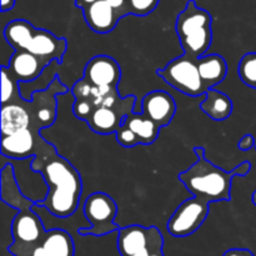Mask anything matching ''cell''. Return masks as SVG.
Returning a JSON list of instances; mask_svg holds the SVG:
<instances>
[{
  "instance_id": "6da1fadb",
  "label": "cell",
  "mask_w": 256,
  "mask_h": 256,
  "mask_svg": "<svg viewBox=\"0 0 256 256\" xmlns=\"http://www.w3.org/2000/svg\"><path fill=\"white\" fill-rule=\"evenodd\" d=\"M32 166L42 172L49 188L45 200L38 205L62 219L74 215L79 208L82 190L79 172L46 142L34 156Z\"/></svg>"
},
{
  "instance_id": "7a4b0ae2",
  "label": "cell",
  "mask_w": 256,
  "mask_h": 256,
  "mask_svg": "<svg viewBox=\"0 0 256 256\" xmlns=\"http://www.w3.org/2000/svg\"><path fill=\"white\" fill-rule=\"evenodd\" d=\"M194 152L198 155V162L188 170L180 172V182L194 196L208 202L232 199V178L248 175L252 164L244 162L232 172H225L205 158L202 148H195Z\"/></svg>"
},
{
  "instance_id": "3957f363",
  "label": "cell",
  "mask_w": 256,
  "mask_h": 256,
  "mask_svg": "<svg viewBox=\"0 0 256 256\" xmlns=\"http://www.w3.org/2000/svg\"><path fill=\"white\" fill-rule=\"evenodd\" d=\"M4 38L14 50L24 49L49 62L52 60L62 62L68 48L66 39L55 36L48 30L36 29L22 19L10 22L4 28Z\"/></svg>"
},
{
  "instance_id": "277c9868",
  "label": "cell",
  "mask_w": 256,
  "mask_h": 256,
  "mask_svg": "<svg viewBox=\"0 0 256 256\" xmlns=\"http://www.w3.org/2000/svg\"><path fill=\"white\" fill-rule=\"evenodd\" d=\"M212 18L209 12L189 0L185 9L178 15L175 29L184 54L198 60L209 50L212 40Z\"/></svg>"
},
{
  "instance_id": "5b68a950",
  "label": "cell",
  "mask_w": 256,
  "mask_h": 256,
  "mask_svg": "<svg viewBox=\"0 0 256 256\" xmlns=\"http://www.w3.org/2000/svg\"><path fill=\"white\" fill-rule=\"evenodd\" d=\"M82 212L90 228L79 229L82 236H105L119 230L114 222L118 214V205L112 198L105 192H94L89 195L82 205Z\"/></svg>"
},
{
  "instance_id": "8992f818",
  "label": "cell",
  "mask_w": 256,
  "mask_h": 256,
  "mask_svg": "<svg viewBox=\"0 0 256 256\" xmlns=\"http://www.w3.org/2000/svg\"><path fill=\"white\" fill-rule=\"evenodd\" d=\"M156 72L168 84L182 94L189 96L206 94L208 89L200 76L198 62L188 55L184 54L172 60L164 69L158 70Z\"/></svg>"
},
{
  "instance_id": "52a82bcc",
  "label": "cell",
  "mask_w": 256,
  "mask_h": 256,
  "mask_svg": "<svg viewBox=\"0 0 256 256\" xmlns=\"http://www.w3.org/2000/svg\"><path fill=\"white\" fill-rule=\"evenodd\" d=\"M75 96L74 114L78 119L88 120L96 108L118 106L124 98H120L118 88H99L82 78L72 89Z\"/></svg>"
},
{
  "instance_id": "ba28073f",
  "label": "cell",
  "mask_w": 256,
  "mask_h": 256,
  "mask_svg": "<svg viewBox=\"0 0 256 256\" xmlns=\"http://www.w3.org/2000/svg\"><path fill=\"white\" fill-rule=\"evenodd\" d=\"M209 214V202L194 196L178 206L169 219L166 229L175 238H185L194 234L202 225Z\"/></svg>"
},
{
  "instance_id": "9c48e42d",
  "label": "cell",
  "mask_w": 256,
  "mask_h": 256,
  "mask_svg": "<svg viewBox=\"0 0 256 256\" xmlns=\"http://www.w3.org/2000/svg\"><path fill=\"white\" fill-rule=\"evenodd\" d=\"M69 92L59 78H55L46 89L36 90L29 102V112L32 115V128L35 132H40L44 128L50 126L56 118V98L59 94Z\"/></svg>"
},
{
  "instance_id": "30bf717a",
  "label": "cell",
  "mask_w": 256,
  "mask_h": 256,
  "mask_svg": "<svg viewBox=\"0 0 256 256\" xmlns=\"http://www.w3.org/2000/svg\"><path fill=\"white\" fill-rule=\"evenodd\" d=\"M116 245L122 256H132L144 249L162 252V235L155 226L144 228L132 225L119 229Z\"/></svg>"
},
{
  "instance_id": "8fae6325",
  "label": "cell",
  "mask_w": 256,
  "mask_h": 256,
  "mask_svg": "<svg viewBox=\"0 0 256 256\" xmlns=\"http://www.w3.org/2000/svg\"><path fill=\"white\" fill-rule=\"evenodd\" d=\"M46 234L44 222L32 206L19 210L12 222V235L15 246H30V245L42 244Z\"/></svg>"
},
{
  "instance_id": "7c38bea8",
  "label": "cell",
  "mask_w": 256,
  "mask_h": 256,
  "mask_svg": "<svg viewBox=\"0 0 256 256\" xmlns=\"http://www.w3.org/2000/svg\"><path fill=\"white\" fill-rule=\"evenodd\" d=\"M135 102L136 98L134 95L124 98L122 102L118 106H100L92 112L89 119L86 120L88 125L92 132L98 134H112L116 132L120 125L124 122L125 116L130 112H135Z\"/></svg>"
},
{
  "instance_id": "4fadbf2b",
  "label": "cell",
  "mask_w": 256,
  "mask_h": 256,
  "mask_svg": "<svg viewBox=\"0 0 256 256\" xmlns=\"http://www.w3.org/2000/svg\"><path fill=\"white\" fill-rule=\"evenodd\" d=\"M45 140L39 132L32 129H22L16 132L2 136V155L12 160L28 159L36 155Z\"/></svg>"
},
{
  "instance_id": "5bb4252c",
  "label": "cell",
  "mask_w": 256,
  "mask_h": 256,
  "mask_svg": "<svg viewBox=\"0 0 256 256\" xmlns=\"http://www.w3.org/2000/svg\"><path fill=\"white\" fill-rule=\"evenodd\" d=\"M32 160H34V156L16 160L20 169H18V166H14V165H12V168H14L15 179H16L20 192L24 194V196L32 200L34 204H39L45 200L49 188H48L45 178L42 176V172L32 169ZM10 162L16 164L12 159L10 160Z\"/></svg>"
},
{
  "instance_id": "9a60e30c",
  "label": "cell",
  "mask_w": 256,
  "mask_h": 256,
  "mask_svg": "<svg viewBox=\"0 0 256 256\" xmlns=\"http://www.w3.org/2000/svg\"><path fill=\"white\" fill-rule=\"evenodd\" d=\"M84 79L99 88H116L122 79V70L115 59L108 55H96L88 62Z\"/></svg>"
},
{
  "instance_id": "2e32d148",
  "label": "cell",
  "mask_w": 256,
  "mask_h": 256,
  "mask_svg": "<svg viewBox=\"0 0 256 256\" xmlns=\"http://www.w3.org/2000/svg\"><path fill=\"white\" fill-rule=\"evenodd\" d=\"M49 64L50 62L48 60L42 59L30 52L24 49H15L6 68L12 76L18 80V82H30L36 80Z\"/></svg>"
},
{
  "instance_id": "e0dca14e",
  "label": "cell",
  "mask_w": 256,
  "mask_h": 256,
  "mask_svg": "<svg viewBox=\"0 0 256 256\" xmlns=\"http://www.w3.org/2000/svg\"><path fill=\"white\" fill-rule=\"evenodd\" d=\"M176 104L170 94L162 90L148 92L142 102V112L160 128L166 126L174 118Z\"/></svg>"
},
{
  "instance_id": "ac0fdd59",
  "label": "cell",
  "mask_w": 256,
  "mask_h": 256,
  "mask_svg": "<svg viewBox=\"0 0 256 256\" xmlns=\"http://www.w3.org/2000/svg\"><path fill=\"white\" fill-rule=\"evenodd\" d=\"M82 12L90 29L99 34H106L114 30L119 19H122V15L106 0H98L85 6Z\"/></svg>"
},
{
  "instance_id": "d6986e66",
  "label": "cell",
  "mask_w": 256,
  "mask_h": 256,
  "mask_svg": "<svg viewBox=\"0 0 256 256\" xmlns=\"http://www.w3.org/2000/svg\"><path fill=\"white\" fill-rule=\"evenodd\" d=\"M24 100V99H22ZM32 128V115L24 102H10L2 108V136Z\"/></svg>"
},
{
  "instance_id": "ffe728a7",
  "label": "cell",
  "mask_w": 256,
  "mask_h": 256,
  "mask_svg": "<svg viewBox=\"0 0 256 256\" xmlns=\"http://www.w3.org/2000/svg\"><path fill=\"white\" fill-rule=\"evenodd\" d=\"M198 69L202 82L208 90L220 84L225 79L228 72V64L222 55L212 54L202 56L196 60Z\"/></svg>"
},
{
  "instance_id": "44dd1931",
  "label": "cell",
  "mask_w": 256,
  "mask_h": 256,
  "mask_svg": "<svg viewBox=\"0 0 256 256\" xmlns=\"http://www.w3.org/2000/svg\"><path fill=\"white\" fill-rule=\"evenodd\" d=\"M200 109L212 120L222 122L228 119L232 112V102L226 94L209 89L205 94L204 102L200 104Z\"/></svg>"
},
{
  "instance_id": "7402d4cb",
  "label": "cell",
  "mask_w": 256,
  "mask_h": 256,
  "mask_svg": "<svg viewBox=\"0 0 256 256\" xmlns=\"http://www.w3.org/2000/svg\"><path fill=\"white\" fill-rule=\"evenodd\" d=\"M122 124L132 129V132L136 135L142 145L152 144L156 140L160 132L159 125H156L152 119L145 116L142 112H140V114L135 112H130L129 115L125 116Z\"/></svg>"
},
{
  "instance_id": "603a6c76",
  "label": "cell",
  "mask_w": 256,
  "mask_h": 256,
  "mask_svg": "<svg viewBox=\"0 0 256 256\" xmlns=\"http://www.w3.org/2000/svg\"><path fill=\"white\" fill-rule=\"evenodd\" d=\"M42 246L50 256H74L75 245L72 235L64 229L46 230Z\"/></svg>"
},
{
  "instance_id": "cb8c5ba5",
  "label": "cell",
  "mask_w": 256,
  "mask_h": 256,
  "mask_svg": "<svg viewBox=\"0 0 256 256\" xmlns=\"http://www.w3.org/2000/svg\"><path fill=\"white\" fill-rule=\"evenodd\" d=\"M19 90V82L8 70L6 65L2 66V105L16 102L22 99Z\"/></svg>"
},
{
  "instance_id": "d4e9b609",
  "label": "cell",
  "mask_w": 256,
  "mask_h": 256,
  "mask_svg": "<svg viewBox=\"0 0 256 256\" xmlns=\"http://www.w3.org/2000/svg\"><path fill=\"white\" fill-rule=\"evenodd\" d=\"M238 74L244 84L256 89V52H248L242 58Z\"/></svg>"
},
{
  "instance_id": "484cf974",
  "label": "cell",
  "mask_w": 256,
  "mask_h": 256,
  "mask_svg": "<svg viewBox=\"0 0 256 256\" xmlns=\"http://www.w3.org/2000/svg\"><path fill=\"white\" fill-rule=\"evenodd\" d=\"M159 4V0H128L130 14L138 16H145L154 12L155 8Z\"/></svg>"
},
{
  "instance_id": "4316f807",
  "label": "cell",
  "mask_w": 256,
  "mask_h": 256,
  "mask_svg": "<svg viewBox=\"0 0 256 256\" xmlns=\"http://www.w3.org/2000/svg\"><path fill=\"white\" fill-rule=\"evenodd\" d=\"M116 134V140L120 145H122L124 148H134L136 145H139V139H138L136 135L132 132L130 128H128L125 124L120 125V128L118 129Z\"/></svg>"
},
{
  "instance_id": "83f0119b",
  "label": "cell",
  "mask_w": 256,
  "mask_h": 256,
  "mask_svg": "<svg viewBox=\"0 0 256 256\" xmlns=\"http://www.w3.org/2000/svg\"><path fill=\"white\" fill-rule=\"evenodd\" d=\"M9 252L14 256H50L45 252L42 244L30 245V246H15L12 245L9 246Z\"/></svg>"
},
{
  "instance_id": "f1b7e54d",
  "label": "cell",
  "mask_w": 256,
  "mask_h": 256,
  "mask_svg": "<svg viewBox=\"0 0 256 256\" xmlns=\"http://www.w3.org/2000/svg\"><path fill=\"white\" fill-rule=\"evenodd\" d=\"M122 16L125 15L130 14V10H129V5H128V0H106Z\"/></svg>"
},
{
  "instance_id": "f546056e",
  "label": "cell",
  "mask_w": 256,
  "mask_h": 256,
  "mask_svg": "<svg viewBox=\"0 0 256 256\" xmlns=\"http://www.w3.org/2000/svg\"><path fill=\"white\" fill-rule=\"evenodd\" d=\"M254 145H255L254 136H252V135H250V134H246L244 138H242V140H240L239 149L240 150H244V152H245V150L252 149V148L254 146Z\"/></svg>"
},
{
  "instance_id": "4dcf8cb0",
  "label": "cell",
  "mask_w": 256,
  "mask_h": 256,
  "mask_svg": "<svg viewBox=\"0 0 256 256\" xmlns=\"http://www.w3.org/2000/svg\"><path fill=\"white\" fill-rule=\"evenodd\" d=\"M224 256H254L249 250H240V249H232L229 250L224 254Z\"/></svg>"
},
{
  "instance_id": "1f68e13d",
  "label": "cell",
  "mask_w": 256,
  "mask_h": 256,
  "mask_svg": "<svg viewBox=\"0 0 256 256\" xmlns=\"http://www.w3.org/2000/svg\"><path fill=\"white\" fill-rule=\"evenodd\" d=\"M132 256H162V252H156V250L152 249H144Z\"/></svg>"
},
{
  "instance_id": "d6a6232c",
  "label": "cell",
  "mask_w": 256,
  "mask_h": 256,
  "mask_svg": "<svg viewBox=\"0 0 256 256\" xmlns=\"http://www.w3.org/2000/svg\"><path fill=\"white\" fill-rule=\"evenodd\" d=\"M15 0H2V12H9L14 8Z\"/></svg>"
},
{
  "instance_id": "836d02e7",
  "label": "cell",
  "mask_w": 256,
  "mask_h": 256,
  "mask_svg": "<svg viewBox=\"0 0 256 256\" xmlns=\"http://www.w3.org/2000/svg\"><path fill=\"white\" fill-rule=\"evenodd\" d=\"M98 2V0H75V4H76V6L84 9L85 6H88V5L92 4V2Z\"/></svg>"
},
{
  "instance_id": "e575fe53",
  "label": "cell",
  "mask_w": 256,
  "mask_h": 256,
  "mask_svg": "<svg viewBox=\"0 0 256 256\" xmlns=\"http://www.w3.org/2000/svg\"><path fill=\"white\" fill-rule=\"evenodd\" d=\"M252 204L255 205L256 206V190L254 192V194H252Z\"/></svg>"
},
{
  "instance_id": "d590c367",
  "label": "cell",
  "mask_w": 256,
  "mask_h": 256,
  "mask_svg": "<svg viewBox=\"0 0 256 256\" xmlns=\"http://www.w3.org/2000/svg\"><path fill=\"white\" fill-rule=\"evenodd\" d=\"M255 149H256V148H255Z\"/></svg>"
}]
</instances>
